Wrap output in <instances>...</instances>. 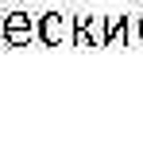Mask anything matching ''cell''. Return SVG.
I'll list each match as a JSON object with an SVG mask.
<instances>
[{"instance_id": "6da1fadb", "label": "cell", "mask_w": 143, "mask_h": 147, "mask_svg": "<svg viewBox=\"0 0 143 147\" xmlns=\"http://www.w3.org/2000/svg\"><path fill=\"white\" fill-rule=\"evenodd\" d=\"M35 35H39V23H31L27 12H8V16H0V39H4L8 47H27Z\"/></svg>"}, {"instance_id": "7a4b0ae2", "label": "cell", "mask_w": 143, "mask_h": 147, "mask_svg": "<svg viewBox=\"0 0 143 147\" xmlns=\"http://www.w3.org/2000/svg\"><path fill=\"white\" fill-rule=\"evenodd\" d=\"M70 27H74V20H66L62 12H46V16H39V39H43L46 47H62V39H66Z\"/></svg>"}, {"instance_id": "3957f363", "label": "cell", "mask_w": 143, "mask_h": 147, "mask_svg": "<svg viewBox=\"0 0 143 147\" xmlns=\"http://www.w3.org/2000/svg\"><path fill=\"white\" fill-rule=\"evenodd\" d=\"M139 35H143V16H139Z\"/></svg>"}]
</instances>
